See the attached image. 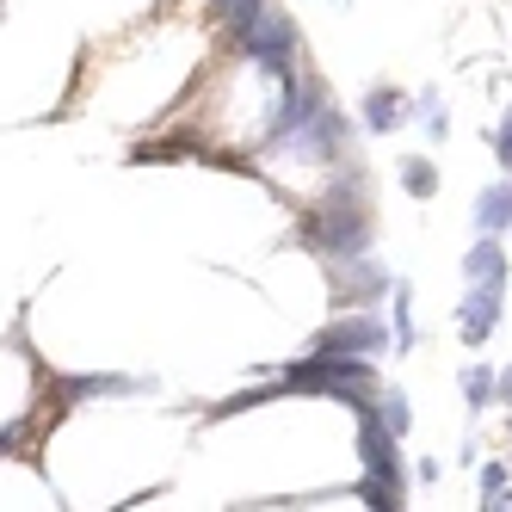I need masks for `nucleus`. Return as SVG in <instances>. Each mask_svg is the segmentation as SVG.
<instances>
[{
	"mask_svg": "<svg viewBox=\"0 0 512 512\" xmlns=\"http://www.w3.org/2000/svg\"><path fill=\"white\" fill-rule=\"evenodd\" d=\"M303 241L315 253H327V260H340V253H364V241H371V210H364L358 198H346V192H334V198H321L303 216Z\"/></svg>",
	"mask_w": 512,
	"mask_h": 512,
	"instance_id": "nucleus-1",
	"label": "nucleus"
},
{
	"mask_svg": "<svg viewBox=\"0 0 512 512\" xmlns=\"http://www.w3.org/2000/svg\"><path fill=\"white\" fill-rule=\"evenodd\" d=\"M358 451H364V500H371L377 512L401 506V457H395V432L377 420V408H358Z\"/></svg>",
	"mask_w": 512,
	"mask_h": 512,
	"instance_id": "nucleus-2",
	"label": "nucleus"
},
{
	"mask_svg": "<svg viewBox=\"0 0 512 512\" xmlns=\"http://www.w3.org/2000/svg\"><path fill=\"white\" fill-rule=\"evenodd\" d=\"M309 352H352V358H377V352H389V327L377 321V315H346V321H334L327 334H315V346Z\"/></svg>",
	"mask_w": 512,
	"mask_h": 512,
	"instance_id": "nucleus-3",
	"label": "nucleus"
},
{
	"mask_svg": "<svg viewBox=\"0 0 512 512\" xmlns=\"http://www.w3.org/2000/svg\"><path fill=\"white\" fill-rule=\"evenodd\" d=\"M494 327H500V284H469V297L457 309V334L469 346H482V340H494Z\"/></svg>",
	"mask_w": 512,
	"mask_h": 512,
	"instance_id": "nucleus-4",
	"label": "nucleus"
},
{
	"mask_svg": "<svg viewBox=\"0 0 512 512\" xmlns=\"http://www.w3.org/2000/svg\"><path fill=\"white\" fill-rule=\"evenodd\" d=\"M383 266H371V260H364V253H340V260H334V290H340V297L346 303H371V297H383Z\"/></svg>",
	"mask_w": 512,
	"mask_h": 512,
	"instance_id": "nucleus-5",
	"label": "nucleus"
},
{
	"mask_svg": "<svg viewBox=\"0 0 512 512\" xmlns=\"http://www.w3.org/2000/svg\"><path fill=\"white\" fill-rule=\"evenodd\" d=\"M142 377H62L56 401H87V395H142Z\"/></svg>",
	"mask_w": 512,
	"mask_h": 512,
	"instance_id": "nucleus-6",
	"label": "nucleus"
},
{
	"mask_svg": "<svg viewBox=\"0 0 512 512\" xmlns=\"http://www.w3.org/2000/svg\"><path fill=\"white\" fill-rule=\"evenodd\" d=\"M395 124H408V99H401L395 87H371V99H364V130L389 136Z\"/></svg>",
	"mask_w": 512,
	"mask_h": 512,
	"instance_id": "nucleus-7",
	"label": "nucleus"
},
{
	"mask_svg": "<svg viewBox=\"0 0 512 512\" xmlns=\"http://www.w3.org/2000/svg\"><path fill=\"white\" fill-rule=\"evenodd\" d=\"M469 284H506V253H500V235H482L469 247V260H463Z\"/></svg>",
	"mask_w": 512,
	"mask_h": 512,
	"instance_id": "nucleus-8",
	"label": "nucleus"
},
{
	"mask_svg": "<svg viewBox=\"0 0 512 512\" xmlns=\"http://www.w3.org/2000/svg\"><path fill=\"white\" fill-rule=\"evenodd\" d=\"M475 223H482V235H500V229H512V186H494V192H482V204H475Z\"/></svg>",
	"mask_w": 512,
	"mask_h": 512,
	"instance_id": "nucleus-9",
	"label": "nucleus"
},
{
	"mask_svg": "<svg viewBox=\"0 0 512 512\" xmlns=\"http://www.w3.org/2000/svg\"><path fill=\"white\" fill-rule=\"evenodd\" d=\"M401 186H408L414 198H432V192H438V167H432L426 155H414V161H401Z\"/></svg>",
	"mask_w": 512,
	"mask_h": 512,
	"instance_id": "nucleus-10",
	"label": "nucleus"
},
{
	"mask_svg": "<svg viewBox=\"0 0 512 512\" xmlns=\"http://www.w3.org/2000/svg\"><path fill=\"white\" fill-rule=\"evenodd\" d=\"M494 389H500V377L488 371V364H469V371H463V395H469V408H488Z\"/></svg>",
	"mask_w": 512,
	"mask_h": 512,
	"instance_id": "nucleus-11",
	"label": "nucleus"
},
{
	"mask_svg": "<svg viewBox=\"0 0 512 512\" xmlns=\"http://www.w3.org/2000/svg\"><path fill=\"white\" fill-rule=\"evenodd\" d=\"M260 7H266V0H210V13L223 19L229 31H241V25H247L253 13H260Z\"/></svg>",
	"mask_w": 512,
	"mask_h": 512,
	"instance_id": "nucleus-12",
	"label": "nucleus"
},
{
	"mask_svg": "<svg viewBox=\"0 0 512 512\" xmlns=\"http://www.w3.org/2000/svg\"><path fill=\"white\" fill-rule=\"evenodd\" d=\"M408 284H395V346H414V315H408Z\"/></svg>",
	"mask_w": 512,
	"mask_h": 512,
	"instance_id": "nucleus-13",
	"label": "nucleus"
},
{
	"mask_svg": "<svg viewBox=\"0 0 512 512\" xmlns=\"http://www.w3.org/2000/svg\"><path fill=\"white\" fill-rule=\"evenodd\" d=\"M377 420H383V426H389L395 438L408 432V401H401V389H395V395H383V408H377Z\"/></svg>",
	"mask_w": 512,
	"mask_h": 512,
	"instance_id": "nucleus-14",
	"label": "nucleus"
},
{
	"mask_svg": "<svg viewBox=\"0 0 512 512\" xmlns=\"http://www.w3.org/2000/svg\"><path fill=\"white\" fill-rule=\"evenodd\" d=\"M420 124H426V136H445V112H438V99H432V93L420 99Z\"/></svg>",
	"mask_w": 512,
	"mask_h": 512,
	"instance_id": "nucleus-15",
	"label": "nucleus"
},
{
	"mask_svg": "<svg viewBox=\"0 0 512 512\" xmlns=\"http://www.w3.org/2000/svg\"><path fill=\"white\" fill-rule=\"evenodd\" d=\"M494 155H500V167H512V112H506L500 130H494Z\"/></svg>",
	"mask_w": 512,
	"mask_h": 512,
	"instance_id": "nucleus-16",
	"label": "nucleus"
},
{
	"mask_svg": "<svg viewBox=\"0 0 512 512\" xmlns=\"http://www.w3.org/2000/svg\"><path fill=\"white\" fill-rule=\"evenodd\" d=\"M500 488H506V469L488 463V469H482V494H500Z\"/></svg>",
	"mask_w": 512,
	"mask_h": 512,
	"instance_id": "nucleus-17",
	"label": "nucleus"
},
{
	"mask_svg": "<svg viewBox=\"0 0 512 512\" xmlns=\"http://www.w3.org/2000/svg\"><path fill=\"white\" fill-rule=\"evenodd\" d=\"M19 438H25V426H0V457L19 451Z\"/></svg>",
	"mask_w": 512,
	"mask_h": 512,
	"instance_id": "nucleus-18",
	"label": "nucleus"
},
{
	"mask_svg": "<svg viewBox=\"0 0 512 512\" xmlns=\"http://www.w3.org/2000/svg\"><path fill=\"white\" fill-rule=\"evenodd\" d=\"M488 506H506V512H512V488H500V494H488Z\"/></svg>",
	"mask_w": 512,
	"mask_h": 512,
	"instance_id": "nucleus-19",
	"label": "nucleus"
},
{
	"mask_svg": "<svg viewBox=\"0 0 512 512\" xmlns=\"http://www.w3.org/2000/svg\"><path fill=\"white\" fill-rule=\"evenodd\" d=\"M500 401H506V408H512V371L500 377Z\"/></svg>",
	"mask_w": 512,
	"mask_h": 512,
	"instance_id": "nucleus-20",
	"label": "nucleus"
}]
</instances>
